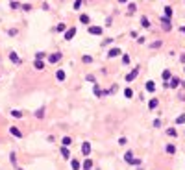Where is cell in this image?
Returning a JSON list of instances; mask_svg holds the SVG:
<instances>
[{"instance_id": "f546056e", "label": "cell", "mask_w": 185, "mask_h": 170, "mask_svg": "<svg viewBox=\"0 0 185 170\" xmlns=\"http://www.w3.org/2000/svg\"><path fill=\"white\" fill-rule=\"evenodd\" d=\"M167 152H168V154H176V146H174V144H168V146H167Z\"/></svg>"}, {"instance_id": "836d02e7", "label": "cell", "mask_w": 185, "mask_h": 170, "mask_svg": "<svg viewBox=\"0 0 185 170\" xmlns=\"http://www.w3.org/2000/svg\"><path fill=\"white\" fill-rule=\"evenodd\" d=\"M43 113H45V109H39V111H35V117H39V118H43V117H45V115H43Z\"/></svg>"}, {"instance_id": "9a60e30c", "label": "cell", "mask_w": 185, "mask_h": 170, "mask_svg": "<svg viewBox=\"0 0 185 170\" xmlns=\"http://www.w3.org/2000/svg\"><path fill=\"white\" fill-rule=\"evenodd\" d=\"M71 166H72V170H80V161L78 159H72L71 161Z\"/></svg>"}, {"instance_id": "f35d334b", "label": "cell", "mask_w": 185, "mask_h": 170, "mask_svg": "<svg viewBox=\"0 0 185 170\" xmlns=\"http://www.w3.org/2000/svg\"><path fill=\"white\" fill-rule=\"evenodd\" d=\"M130 165H141V159H132V163Z\"/></svg>"}, {"instance_id": "d6986e66", "label": "cell", "mask_w": 185, "mask_h": 170, "mask_svg": "<svg viewBox=\"0 0 185 170\" xmlns=\"http://www.w3.org/2000/svg\"><path fill=\"white\" fill-rule=\"evenodd\" d=\"M91 166H93V161H91V159H85V163H84V170H91Z\"/></svg>"}, {"instance_id": "74e56055", "label": "cell", "mask_w": 185, "mask_h": 170, "mask_svg": "<svg viewBox=\"0 0 185 170\" xmlns=\"http://www.w3.org/2000/svg\"><path fill=\"white\" fill-rule=\"evenodd\" d=\"M20 8H22L24 11H30V9H32V6H30V4H24V6H20Z\"/></svg>"}, {"instance_id": "e0dca14e", "label": "cell", "mask_w": 185, "mask_h": 170, "mask_svg": "<svg viewBox=\"0 0 185 170\" xmlns=\"http://www.w3.org/2000/svg\"><path fill=\"white\" fill-rule=\"evenodd\" d=\"M163 11H165V17H167V19H170V17H172V8H170V6H167V8L163 9Z\"/></svg>"}, {"instance_id": "7c38bea8", "label": "cell", "mask_w": 185, "mask_h": 170, "mask_svg": "<svg viewBox=\"0 0 185 170\" xmlns=\"http://www.w3.org/2000/svg\"><path fill=\"white\" fill-rule=\"evenodd\" d=\"M61 155H63L65 159H71V152H68V146H63V148H61Z\"/></svg>"}, {"instance_id": "3957f363", "label": "cell", "mask_w": 185, "mask_h": 170, "mask_svg": "<svg viewBox=\"0 0 185 170\" xmlns=\"http://www.w3.org/2000/svg\"><path fill=\"white\" fill-rule=\"evenodd\" d=\"M139 70H141L139 67H135V69L130 72V74H126V81H133V80L137 78V74H139Z\"/></svg>"}, {"instance_id": "d4e9b609", "label": "cell", "mask_w": 185, "mask_h": 170, "mask_svg": "<svg viewBox=\"0 0 185 170\" xmlns=\"http://www.w3.org/2000/svg\"><path fill=\"white\" fill-rule=\"evenodd\" d=\"M80 22H84V24H89V15H80Z\"/></svg>"}, {"instance_id": "484cf974", "label": "cell", "mask_w": 185, "mask_h": 170, "mask_svg": "<svg viewBox=\"0 0 185 170\" xmlns=\"http://www.w3.org/2000/svg\"><path fill=\"white\" fill-rule=\"evenodd\" d=\"M93 93H94V94H96V96H102V94H104V93H102V91H100V87H98V85H94V89H93Z\"/></svg>"}, {"instance_id": "1f68e13d", "label": "cell", "mask_w": 185, "mask_h": 170, "mask_svg": "<svg viewBox=\"0 0 185 170\" xmlns=\"http://www.w3.org/2000/svg\"><path fill=\"white\" fill-rule=\"evenodd\" d=\"M81 59H84V63H93V57L91 56H84Z\"/></svg>"}, {"instance_id": "e575fe53", "label": "cell", "mask_w": 185, "mask_h": 170, "mask_svg": "<svg viewBox=\"0 0 185 170\" xmlns=\"http://www.w3.org/2000/svg\"><path fill=\"white\" fill-rule=\"evenodd\" d=\"M167 135H170V137H176V130H172V128H170V130H167Z\"/></svg>"}, {"instance_id": "4fadbf2b", "label": "cell", "mask_w": 185, "mask_h": 170, "mask_svg": "<svg viewBox=\"0 0 185 170\" xmlns=\"http://www.w3.org/2000/svg\"><path fill=\"white\" fill-rule=\"evenodd\" d=\"M33 67H35L37 70H43L45 65H43V61H41V59H35V61H33Z\"/></svg>"}, {"instance_id": "d6a6232c", "label": "cell", "mask_w": 185, "mask_h": 170, "mask_svg": "<svg viewBox=\"0 0 185 170\" xmlns=\"http://www.w3.org/2000/svg\"><path fill=\"white\" fill-rule=\"evenodd\" d=\"M163 43H161V41H155V43H152V44H150V46H152V48H159V46H161Z\"/></svg>"}, {"instance_id": "d590c367", "label": "cell", "mask_w": 185, "mask_h": 170, "mask_svg": "<svg viewBox=\"0 0 185 170\" xmlns=\"http://www.w3.org/2000/svg\"><path fill=\"white\" fill-rule=\"evenodd\" d=\"M122 63H124V65L130 63V56H128V54H126V56H122Z\"/></svg>"}, {"instance_id": "b9f144b4", "label": "cell", "mask_w": 185, "mask_h": 170, "mask_svg": "<svg viewBox=\"0 0 185 170\" xmlns=\"http://www.w3.org/2000/svg\"><path fill=\"white\" fill-rule=\"evenodd\" d=\"M119 2H120V4H124V2H128V0H119Z\"/></svg>"}, {"instance_id": "9c48e42d", "label": "cell", "mask_w": 185, "mask_h": 170, "mask_svg": "<svg viewBox=\"0 0 185 170\" xmlns=\"http://www.w3.org/2000/svg\"><path fill=\"white\" fill-rule=\"evenodd\" d=\"M89 33H93V35H100L102 28H100V26H91V28H89Z\"/></svg>"}, {"instance_id": "60d3db41", "label": "cell", "mask_w": 185, "mask_h": 170, "mask_svg": "<svg viewBox=\"0 0 185 170\" xmlns=\"http://www.w3.org/2000/svg\"><path fill=\"white\" fill-rule=\"evenodd\" d=\"M180 59H181V63H185V54H181V57H180Z\"/></svg>"}, {"instance_id": "7a4b0ae2", "label": "cell", "mask_w": 185, "mask_h": 170, "mask_svg": "<svg viewBox=\"0 0 185 170\" xmlns=\"http://www.w3.org/2000/svg\"><path fill=\"white\" fill-rule=\"evenodd\" d=\"M163 85H165V87H172V89H176V87L180 85V80L172 76V78H170V81H165V83H163Z\"/></svg>"}, {"instance_id": "277c9868", "label": "cell", "mask_w": 185, "mask_h": 170, "mask_svg": "<svg viewBox=\"0 0 185 170\" xmlns=\"http://www.w3.org/2000/svg\"><path fill=\"white\" fill-rule=\"evenodd\" d=\"M9 133L13 135V137H19V139H22V131H20L19 128H15V126H11V128H9Z\"/></svg>"}, {"instance_id": "7bdbcfd3", "label": "cell", "mask_w": 185, "mask_h": 170, "mask_svg": "<svg viewBox=\"0 0 185 170\" xmlns=\"http://www.w3.org/2000/svg\"><path fill=\"white\" fill-rule=\"evenodd\" d=\"M181 33H185V26H183V28H181Z\"/></svg>"}, {"instance_id": "83f0119b", "label": "cell", "mask_w": 185, "mask_h": 170, "mask_svg": "<svg viewBox=\"0 0 185 170\" xmlns=\"http://www.w3.org/2000/svg\"><path fill=\"white\" fill-rule=\"evenodd\" d=\"M124 159H126V163H132V159H133V155H132V152H126V155H124Z\"/></svg>"}, {"instance_id": "8fae6325", "label": "cell", "mask_w": 185, "mask_h": 170, "mask_svg": "<svg viewBox=\"0 0 185 170\" xmlns=\"http://www.w3.org/2000/svg\"><path fill=\"white\" fill-rule=\"evenodd\" d=\"M146 91H148V93H154V91H155V83H154L152 80L146 81Z\"/></svg>"}, {"instance_id": "7402d4cb", "label": "cell", "mask_w": 185, "mask_h": 170, "mask_svg": "<svg viewBox=\"0 0 185 170\" xmlns=\"http://www.w3.org/2000/svg\"><path fill=\"white\" fill-rule=\"evenodd\" d=\"M11 117H13V118H22V113L15 109V111H11Z\"/></svg>"}, {"instance_id": "cb8c5ba5", "label": "cell", "mask_w": 185, "mask_h": 170, "mask_svg": "<svg viewBox=\"0 0 185 170\" xmlns=\"http://www.w3.org/2000/svg\"><path fill=\"white\" fill-rule=\"evenodd\" d=\"M71 142H72V139H71V137H63V141H61V144H63V146H68Z\"/></svg>"}, {"instance_id": "4316f807", "label": "cell", "mask_w": 185, "mask_h": 170, "mask_svg": "<svg viewBox=\"0 0 185 170\" xmlns=\"http://www.w3.org/2000/svg\"><path fill=\"white\" fill-rule=\"evenodd\" d=\"M45 57H46V54H45V52H37V54H35V59H41V61H43Z\"/></svg>"}, {"instance_id": "f1b7e54d", "label": "cell", "mask_w": 185, "mask_h": 170, "mask_svg": "<svg viewBox=\"0 0 185 170\" xmlns=\"http://www.w3.org/2000/svg\"><path fill=\"white\" fill-rule=\"evenodd\" d=\"M124 96H126V98H132V96H133V91H132V89H124Z\"/></svg>"}, {"instance_id": "5b68a950", "label": "cell", "mask_w": 185, "mask_h": 170, "mask_svg": "<svg viewBox=\"0 0 185 170\" xmlns=\"http://www.w3.org/2000/svg\"><path fill=\"white\" fill-rule=\"evenodd\" d=\"M120 54H122V50L115 46V48H111V50L107 52V56H109V57H117V56H120Z\"/></svg>"}, {"instance_id": "6da1fadb", "label": "cell", "mask_w": 185, "mask_h": 170, "mask_svg": "<svg viewBox=\"0 0 185 170\" xmlns=\"http://www.w3.org/2000/svg\"><path fill=\"white\" fill-rule=\"evenodd\" d=\"M161 28L165 30V32H170V30H172V22H170V19H167V17L161 19Z\"/></svg>"}, {"instance_id": "603a6c76", "label": "cell", "mask_w": 185, "mask_h": 170, "mask_svg": "<svg viewBox=\"0 0 185 170\" xmlns=\"http://www.w3.org/2000/svg\"><path fill=\"white\" fill-rule=\"evenodd\" d=\"M135 9H137L135 4H128V13H130V15H132V13H135Z\"/></svg>"}, {"instance_id": "8d00e7d4", "label": "cell", "mask_w": 185, "mask_h": 170, "mask_svg": "<svg viewBox=\"0 0 185 170\" xmlns=\"http://www.w3.org/2000/svg\"><path fill=\"white\" fill-rule=\"evenodd\" d=\"M176 122H178V124H183V122H185V115H181V117H178V118H176Z\"/></svg>"}, {"instance_id": "44dd1931", "label": "cell", "mask_w": 185, "mask_h": 170, "mask_svg": "<svg viewBox=\"0 0 185 170\" xmlns=\"http://www.w3.org/2000/svg\"><path fill=\"white\" fill-rule=\"evenodd\" d=\"M170 78H172V74H170V70H163V80L168 81Z\"/></svg>"}, {"instance_id": "52a82bcc", "label": "cell", "mask_w": 185, "mask_h": 170, "mask_svg": "<svg viewBox=\"0 0 185 170\" xmlns=\"http://www.w3.org/2000/svg\"><path fill=\"white\" fill-rule=\"evenodd\" d=\"M81 154H84V155L91 154V144H89V142H84V144H81Z\"/></svg>"}, {"instance_id": "4dcf8cb0", "label": "cell", "mask_w": 185, "mask_h": 170, "mask_svg": "<svg viewBox=\"0 0 185 170\" xmlns=\"http://www.w3.org/2000/svg\"><path fill=\"white\" fill-rule=\"evenodd\" d=\"M81 4H84V0H76V2H74V9H80Z\"/></svg>"}, {"instance_id": "8992f818", "label": "cell", "mask_w": 185, "mask_h": 170, "mask_svg": "<svg viewBox=\"0 0 185 170\" xmlns=\"http://www.w3.org/2000/svg\"><path fill=\"white\" fill-rule=\"evenodd\" d=\"M74 35H76V28H68V30L65 32V39H67V41H71Z\"/></svg>"}, {"instance_id": "ab89813d", "label": "cell", "mask_w": 185, "mask_h": 170, "mask_svg": "<svg viewBox=\"0 0 185 170\" xmlns=\"http://www.w3.org/2000/svg\"><path fill=\"white\" fill-rule=\"evenodd\" d=\"M119 144H122V146H126V139L122 137V139H119Z\"/></svg>"}, {"instance_id": "30bf717a", "label": "cell", "mask_w": 185, "mask_h": 170, "mask_svg": "<svg viewBox=\"0 0 185 170\" xmlns=\"http://www.w3.org/2000/svg\"><path fill=\"white\" fill-rule=\"evenodd\" d=\"M56 78H58V81H63V80L67 78V74H65V70H63V69H59V70L56 72Z\"/></svg>"}, {"instance_id": "5bb4252c", "label": "cell", "mask_w": 185, "mask_h": 170, "mask_svg": "<svg viewBox=\"0 0 185 170\" xmlns=\"http://www.w3.org/2000/svg\"><path fill=\"white\" fill-rule=\"evenodd\" d=\"M9 59L13 61V63H20V57L17 56V54H15V52H11V54H9Z\"/></svg>"}, {"instance_id": "2e32d148", "label": "cell", "mask_w": 185, "mask_h": 170, "mask_svg": "<svg viewBox=\"0 0 185 170\" xmlns=\"http://www.w3.org/2000/svg\"><path fill=\"white\" fill-rule=\"evenodd\" d=\"M141 24H143V28H150V20L146 17H141Z\"/></svg>"}, {"instance_id": "ac0fdd59", "label": "cell", "mask_w": 185, "mask_h": 170, "mask_svg": "<svg viewBox=\"0 0 185 170\" xmlns=\"http://www.w3.org/2000/svg\"><path fill=\"white\" fill-rule=\"evenodd\" d=\"M56 32H67V24H63V22H59V24L56 26Z\"/></svg>"}, {"instance_id": "ffe728a7", "label": "cell", "mask_w": 185, "mask_h": 170, "mask_svg": "<svg viewBox=\"0 0 185 170\" xmlns=\"http://www.w3.org/2000/svg\"><path fill=\"white\" fill-rule=\"evenodd\" d=\"M148 107H150V109H155V107H157V100H155V98H152V100L148 102Z\"/></svg>"}, {"instance_id": "ba28073f", "label": "cell", "mask_w": 185, "mask_h": 170, "mask_svg": "<svg viewBox=\"0 0 185 170\" xmlns=\"http://www.w3.org/2000/svg\"><path fill=\"white\" fill-rule=\"evenodd\" d=\"M59 59H61V54H59V52H56V54H52V56H48V61H50V63H58Z\"/></svg>"}]
</instances>
